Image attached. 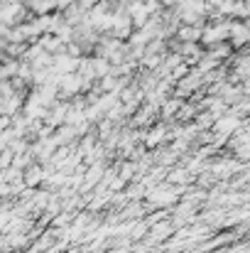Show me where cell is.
<instances>
[{"label":"cell","instance_id":"obj_1","mask_svg":"<svg viewBox=\"0 0 250 253\" xmlns=\"http://www.w3.org/2000/svg\"><path fill=\"white\" fill-rule=\"evenodd\" d=\"M231 37H233V44L241 47V44H246L250 40V30L246 25H233V27H231Z\"/></svg>","mask_w":250,"mask_h":253}]
</instances>
